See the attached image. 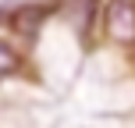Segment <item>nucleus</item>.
I'll return each instance as SVG.
<instances>
[{"instance_id": "f257e3e1", "label": "nucleus", "mask_w": 135, "mask_h": 128, "mask_svg": "<svg viewBox=\"0 0 135 128\" xmlns=\"http://www.w3.org/2000/svg\"><path fill=\"white\" fill-rule=\"evenodd\" d=\"M103 29L117 43H135V0H110L103 11Z\"/></svg>"}, {"instance_id": "f03ea898", "label": "nucleus", "mask_w": 135, "mask_h": 128, "mask_svg": "<svg viewBox=\"0 0 135 128\" xmlns=\"http://www.w3.org/2000/svg\"><path fill=\"white\" fill-rule=\"evenodd\" d=\"M14 71H18V54H14L7 43H0V82L11 78Z\"/></svg>"}, {"instance_id": "7ed1b4c3", "label": "nucleus", "mask_w": 135, "mask_h": 128, "mask_svg": "<svg viewBox=\"0 0 135 128\" xmlns=\"http://www.w3.org/2000/svg\"><path fill=\"white\" fill-rule=\"evenodd\" d=\"M32 11V7H25V14H18V18H14V29H18V32H25V36H32L36 32V18H39V14H28Z\"/></svg>"}]
</instances>
